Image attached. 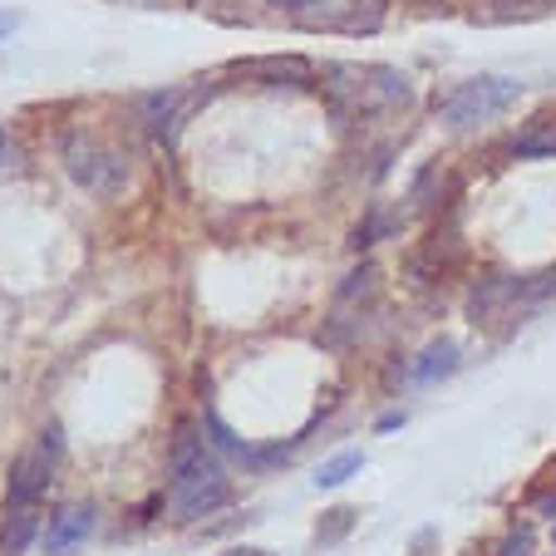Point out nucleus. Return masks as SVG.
Instances as JSON below:
<instances>
[{
	"label": "nucleus",
	"instance_id": "obj_1",
	"mask_svg": "<svg viewBox=\"0 0 556 556\" xmlns=\"http://www.w3.org/2000/svg\"><path fill=\"white\" fill-rule=\"evenodd\" d=\"M168 472H173V507H178V517H188V522L212 517L231 497L227 468H222L217 453L207 448L198 424H178L173 453H168Z\"/></svg>",
	"mask_w": 556,
	"mask_h": 556
},
{
	"label": "nucleus",
	"instance_id": "obj_2",
	"mask_svg": "<svg viewBox=\"0 0 556 556\" xmlns=\"http://www.w3.org/2000/svg\"><path fill=\"white\" fill-rule=\"evenodd\" d=\"M517 99H522V85H517V79L478 74V79H463V85H453V94L439 99V118L448 128H478V124H488V118L507 114Z\"/></svg>",
	"mask_w": 556,
	"mask_h": 556
},
{
	"label": "nucleus",
	"instance_id": "obj_3",
	"mask_svg": "<svg viewBox=\"0 0 556 556\" xmlns=\"http://www.w3.org/2000/svg\"><path fill=\"white\" fill-rule=\"evenodd\" d=\"M64 168L85 192H99V198H114L128 182V163L114 153L109 143H99L94 134H70L64 138Z\"/></svg>",
	"mask_w": 556,
	"mask_h": 556
},
{
	"label": "nucleus",
	"instance_id": "obj_4",
	"mask_svg": "<svg viewBox=\"0 0 556 556\" xmlns=\"http://www.w3.org/2000/svg\"><path fill=\"white\" fill-rule=\"evenodd\" d=\"M350 85H336L340 94H350L355 109H404L414 99L409 74L389 70V64H365V70H336Z\"/></svg>",
	"mask_w": 556,
	"mask_h": 556
},
{
	"label": "nucleus",
	"instance_id": "obj_5",
	"mask_svg": "<svg viewBox=\"0 0 556 556\" xmlns=\"http://www.w3.org/2000/svg\"><path fill=\"white\" fill-rule=\"evenodd\" d=\"M94 522H99V513L89 503L54 513L50 527H45V556H70L74 546H85L89 536H94Z\"/></svg>",
	"mask_w": 556,
	"mask_h": 556
},
{
	"label": "nucleus",
	"instance_id": "obj_6",
	"mask_svg": "<svg viewBox=\"0 0 556 556\" xmlns=\"http://www.w3.org/2000/svg\"><path fill=\"white\" fill-rule=\"evenodd\" d=\"M50 463L54 453H21L11 468V483H5V503L11 507H35L50 488Z\"/></svg>",
	"mask_w": 556,
	"mask_h": 556
},
{
	"label": "nucleus",
	"instance_id": "obj_7",
	"mask_svg": "<svg viewBox=\"0 0 556 556\" xmlns=\"http://www.w3.org/2000/svg\"><path fill=\"white\" fill-rule=\"evenodd\" d=\"M207 99V89H163V94H153L148 99V124H153V134H163V138H173L182 128V118L192 114V109Z\"/></svg>",
	"mask_w": 556,
	"mask_h": 556
},
{
	"label": "nucleus",
	"instance_id": "obj_8",
	"mask_svg": "<svg viewBox=\"0 0 556 556\" xmlns=\"http://www.w3.org/2000/svg\"><path fill=\"white\" fill-rule=\"evenodd\" d=\"M35 532H40V513L35 507H11L5 522H0V556H21L35 542Z\"/></svg>",
	"mask_w": 556,
	"mask_h": 556
},
{
	"label": "nucleus",
	"instance_id": "obj_9",
	"mask_svg": "<svg viewBox=\"0 0 556 556\" xmlns=\"http://www.w3.org/2000/svg\"><path fill=\"white\" fill-rule=\"evenodd\" d=\"M237 74L266 79V85H305V79H311V64L305 60H247V64H237Z\"/></svg>",
	"mask_w": 556,
	"mask_h": 556
},
{
	"label": "nucleus",
	"instance_id": "obj_10",
	"mask_svg": "<svg viewBox=\"0 0 556 556\" xmlns=\"http://www.w3.org/2000/svg\"><path fill=\"white\" fill-rule=\"evenodd\" d=\"M400 227H404V212L379 202V207H369V217L350 231V247H355V252H359V247H375V242H384V237H394Z\"/></svg>",
	"mask_w": 556,
	"mask_h": 556
},
{
	"label": "nucleus",
	"instance_id": "obj_11",
	"mask_svg": "<svg viewBox=\"0 0 556 556\" xmlns=\"http://www.w3.org/2000/svg\"><path fill=\"white\" fill-rule=\"evenodd\" d=\"M453 369H458V345H453V340H433V345L419 355V365H414V379H419V384H433V379L453 375Z\"/></svg>",
	"mask_w": 556,
	"mask_h": 556
},
{
	"label": "nucleus",
	"instance_id": "obj_12",
	"mask_svg": "<svg viewBox=\"0 0 556 556\" xmlns=\"http://www.w3.org/2000/svg\"><path fill=\"white\" fill-rule=\"evenodd\" d=\"M359 468H365V453L345 448V453H336V458H326L320 468H315V488H340V483H350Z\"/></svg>",
	"mask_w": 556,
	"mask_h": 556
},
{
	"label": "nucleus",
	"instance_id": "obj_13",
	"mask_svg": "<svg viewBox=\"0 0 556 556\" xmlns=\"http://www.w3.org/2000/svg\"><path fill=\"white\" fill-rule=\"evenodd\" d=\"M350 527H355V513H350V507H336V513H326V522L315 527V542L330 546V542H340Z\"/></svg>",
	"mask_w": 556,
	"mask_h": 556
},
{
	"label": "nucleus",
	"instance_id": "obj_14",
	"mask_svg": "<svg viewBox=\"0 0 556 556\" xmlns=\"http://www.w3.org/2000/svg\"><path fill=\"white\" fill-rule=\"evenodd\" d=\"M375 291V266H359V271L345 276V286H340V301H355V295H369Z\"/></svg>",
	"mask_w": 556,
	"mask_h": 556
},
{
	"label": "nucleus",
	"instance_id": "obj_15",
	"mask_svg": "<svg viewBox=\"0 0 556 556\" xmlns=\"http://www.w3.org/2000/svg\"><path fill=\"white\" fill-rule=\"evenodd\" d=\"M497 556H532V527H513L497 546Z\"/></svg>",
	"mask_w": 556,
	"mask_h": 556
},
{
	"label": "nucleus",
	"instance_id": "obj_16",
	"mask_svg": "<svg viewBox=\"0 0 556 556\" xmlns=\"http://www.w3.org/2000/svg\"><path fill=\"white\" fill-rule=\"evenodd\" d=\"M15 168H21V143L0 128V173H15Z\"/></svg>",
	"mask_w": 556,
	"mask_h": 556
},
{
	"label": "nucleus",
	"instance_id": "obj_17",
	"mask_svg": "<svg viewBox=\"0 0 556 556\" xmlns=\"http://www.w3.org/2000/svg\"><path fill=\"white\" fill-rule=\"evenodd\" d=\"M517 153H552L556 157V134L552 138H517Z\"/></svg>",
	"mask_w": 556,
	"mask_h": 556
},
{
	"label": "nucleus",
	"instance_id": "obj_18",
	"mask_svg": "<svg viewBox=\"0 0 556 556\" xmlns=\"http://www.w3.org/2000/svg\"><path fill=\"white\" fill-rule=\"evenodd\" d=\"M21 21H25L21 11H0V40H5V35H11V30H15V25H21Z\"/></svg>",
	"mask_w": 556,
	"mask_h": 556
},
{
	"label": "nucleus",
	"instance_id": "obj_19",
	"mask_svg": "<svg viewBox=\"0 0 556 556\" xmlns=\"http://www.w3.org/2000/svg\"><path fill=\"white\" fill-rule=\"evenodd\" d=\"M222 556H271V552H266V546H227Z\"/></svg>",
	"mask_w": 556,
	"mask_h": 556
},
{
	"label": "nucleus",
	"instance_id": "obj_20",
	"mask_svg": "<svg viewBox=\"0 0 556 556\" xmlns=\"http://www.w3.org/2000/svg\"><path fill=\"white\" fill-rule=\"evenodd\" d=\"M536 513H542V517H556V493H546L542 503H536Z\"/></svg>",
	"mask_w": 556,
	"mask_h": 556
},
{
	"label": "nucleus",
	"instance_id": "obj_21",
	"mask_svg": "<svg viewBox=\"0 0 556 556\" xmlns=\"http://www.w3.org/2000/svg\"><path fill=\"white\" fill-rule=\"evenodd\" d=\"M276 11H301V5H311V0H271Z\"/></svg>",
	"mask_w": 556,
	"mask_h": 556
},
{
	"label": "nucleus",
	"instance_id": "obj_22",
	"mask_svg": "<svg viewBox=\"0 0 556 556\" xmlns=\"http://www.w3.org/2000/svg\"><path fill=\"white\" fill-rule=\"evenodd\" d=\"M493 5H522V0H493Z\"/></svg>",
	"mask_w": 556,
	"mask_h": 556
},
{
	"label": "nucleus",
	"instance_id": "obj_23",
	"mask_svg": "<svg viewBox=\"0 0 556 556\" xmlns=\"http://www.w3.org/2000/svg\"><path fill=\"white\" fill-rule=\"evenodd\" d=\"M138 5H163V0H138Z\"/></svg>",
	"mask_w": 556,
	"mask_h": 556
}]
</instances>
